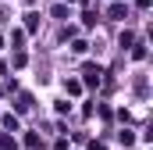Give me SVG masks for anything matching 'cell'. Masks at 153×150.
<instances>
[{
	"mask_svg": "<svg viewBox=\"0 0 153 150\" xmlns=\"http://www.w3.org/2000/svg\"><path fill=\"white\" fill-rule=\"evenodd\" d=\"M85 82H89V86H93V82H100V72H96V68H89V72H85Z\"/></svg>",
	"mask_w": 153,
	"mask_h": 150,
	"instance_id": "6da1fadb",
	"label": "cell"
}]
</instances>
